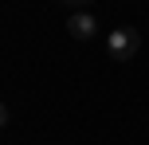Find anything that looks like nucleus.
I'll return each instance as SVG.
<instances>
[{
  "label": "nucleus",
  "mask_w": 149,
  "mask_h": 145,
  "mask_svg": "<svg viewBox=\"0 0 149 145\" xmlns=\"http://www.w3.org/2000/svg\"><path fill=\"white\" fill-rule=\"evenodd\" d=\"M106 51H110V59L130 63L137 51H141V31L137 28H114L110 39H106Z\"/></svg>",
  "instance_id": "obj_1"
},
{
  "label": "nucleus",
  "mask_w": 149,
  "mask_h": 145,
  "mask_svg": "<svg viewBox=\"0 0 149 145\" xmlns=\"http://www.w3.org/2000/svg\"><path fill=\"white\" fill-rule=\"evenodd\" d=\"M67 31H71L74 39H90V35L98 31V20H94L90 12H74L71 20H67Z\"/></svg>",
  "instance_id": "obj_2"
},
{
  "label": "nucleus",
  "mask_w": 149,
  "mask_h": 145,
  "mask_svg": "<svg viewBox=\"0 0 149 145\" xmlns=\"http://www.w3.org/2000/svg\"><path fill=\"white\" fill-rule=\"evenodd\" d=\"M63 4H90V0H63Z\"/></svg>",
  "instance_id": "obj_3"
}]
</instances>
